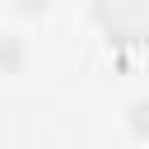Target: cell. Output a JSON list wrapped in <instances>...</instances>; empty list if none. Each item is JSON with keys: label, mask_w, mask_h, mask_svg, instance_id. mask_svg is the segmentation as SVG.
Wrapping results in <instances>:
<instances>
[{"label": "cell", "mask_w": 149, "mask_h": 149, "mask_svg": "<svg viewBox=\"0 0 149 149\" xmlns=\"http://www.w3.org/2000/svg\"><path fill=\"white\" fill-rule=\"evenodd\" d=\"M93 19L107 28V37L116 42H149V5L126 0V5H98Z\"/></svg>", "instance_id": "cell-1"}]
</instances>
